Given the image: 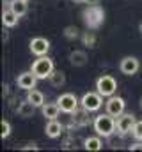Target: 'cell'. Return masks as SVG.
I'll return each mask as SVG.
<instances>
[{
  "mask_svg": "<svg viewBox=\"0 0 142 152\" xmlns=\"http://www.w3.org/2000/svg\"><path fill=\"white\" fill-rule=\"evenodd\" d=\"M119 69H121L123 75L133 76V75H137V71L141 69V62L135 57H124L121 60V64H119Z\"/></svg>",
  "mask_w": 142,
  "mask_h": 152,
  "instance_id": "9",
  "label": "cell"
},
{
  "mask_svg": "<svg viewBox=\"0 0 142 152\" xmlns=\"http://www.w3.org/2000/svg\"><path fill=\"white\" fill-rule=\"evenodd\" d=\"M57 104L61 106V110H62L64 113H73V112L78 108L80 101H78V97H76L75 94L66 92V94H61V96L57 97Z\"/></svg>",
  "mask_w": 142,
  "mask_h": 152,
  "instance_id": "6",
  "label": "cell"
},
{
  "mask_svg": "<svg viewBox=\"0 0 142 152\" xmlns=\"http://www.w3.org/2000/svg\"><path fill=\"white\" fill-rule=\"evenodd\" d=\"M27 99L30 101V103H34L37 108H43V104H44V96H43V92H39V90H29V94H27Z\"/></svg>",
  "mask_w": 142,
  "mask_h": 152,
  "instance_id": "20",
  "label": "cell"
},
{
  "mask_svg": "<svg viewBox=\"0 0 142 152\" xmlns=\"http://www.w3.org/2000/svg\"><path fill=\"white\" fill-rule=\"evenodd\" d=\"M37 76L32 73V69L30 71H25V73H21V75L16 78V83H18V87L20 88H23V90H32V88H36V83H37Z\"/></svg>",
  "mask_w": 142,
  "mask_h": 152,
  "instance_id": "10",
  "label": "cell"
},
{
  "mask_svg": "<svg viewBox=\"0 0 142 152\" xmlns=\"http://www.w3.org/2000/svg\"><path fill=\"white\" fill-rule=\"evenodd\" d=\"M75 4H84V2H87V0H73Z\"/></svg>",
  "mask_w": 142,
  "mask_h": 152,
  "instance_id": "29",
  "label": "cell"
},
{
  "mask_svg": "<svg viewBox=\"0 0 142 152\" xmlns=\"http://www.w3.org/2000/svg\"><path fill=\"white\" fill-rule=\"evenodd\" d=\"M96 90H98L103 97H110V96H114L115 90H117V81H115V78L110 76V75L100 76L98 81H96Z\"/></svg>",
  "mask_w": 142,
  "mask_h": 152,
  "instance_id": "4",
  "label": "cell"
},
{
  "mask_svg": "<svg viewBox=\"0 0 142 152\" xmlns=\"http://www.w3.org/2000/svg\"><path fill=\"white\" fill-rule=\"evenodd\" d=\"M82 41H84V44H85V46H89V48H92V46L96 44V37H94V34H92V32H85V34H84V37H82Z\"/></svg>",
  "mask_w": 142,
  "mask_h": 152,
  "instance_id": "23",
  "label": "cell"
},
{
  "mask_svg": "<svg viewBox=\"0 0 142 152\" xmlns=\"http://www.w3.org/2000/svg\"><path fill=\"white\" fill-rule=\"evenodd\" d=\"M18 20H20V16L11 9V7H7L5 11H4V14H2V21H4V27H7V28H13L16 23H18Z\"/></svg>",
  "mask_w": 142,
  "mask_h": 152,
  "instance_id": "17",
  "label": "cell"
},
{
  "mask_svg": "<svg viewBox=\"0 0 142 152\" xmlns=\"http://www.w3.org/2000/svg\"><path fill=\"white\" fill-rule=\"evenodd\" d=\"M133 136H135V140H142V120H137L135 122V127H133V133H132Z\"/></svg>",
  "mask_w": 142,
  "mask_h": 152,
  "instance_id": "24",
  "label": "cell"
},
{
  "mask_svg": "<svg viewBox=\"0 0 142 152\" xmlns=\"http://www.w3.org/2000/svg\"><path fill=\"white\" fill-rule=\"evenodd\" d=\"M89 110H85V108H82V110H75L73 112V122H75V126H87V124H91V117H89Z\"/></svg>",
  "mask_w": 142,
  "mask_h": 152,
  "instance_id": "14",
  "label": "cell"
},
{
  "mask_svg": "<svg viewBox=\"0 0 142 152\" xmlns=\"http://www.w3.org/2000/svg\"><path fill=\"white\" fill-rule=\"evenodd\" d=\"M139 30H141V34H142V23H141V25H139Z\"/></svg>",
  "mask_w": 142,
  "mask_h": 152,
  "instance_id": "31",
  "label": "cell"
},
{
  "mask_svg": "<svg viewBox=\"0 0 142 152\" xmlns=\"http://www.w3.org/2000/svg\"><path fill=\"white\" fill-rule=\"evenodd\" d=\"M135 115L132 113H123L117 117V131L121 136L128 134V133H133V127H135Z\"/></svg>",
  "mask_w": 142,
  "mask_h": 152,
  "instance_id": "8",
  "label": "cell"
},
{
  "mask_svg": "<svg viewBox=\"0 0 142 152\" xmlns=\"http://www.w3.org/2000/svg\"><path fill=\"white\" fill-rule=\"evenodd\" d=\"M61 112H62V110H61V106H59L57 103H44V104H43V115H44V118H48V120L57 118Z\"/></svg>",
  "mask_w": 142,
  "mask_h": 152,
  "instance_id": "15",
  "label": "cell"
},
{
  "mask_svg": "<svg viewBox=\"0 0 142 152\" xmlns=\"http://www.w3.org/2000/svg\"><path fill=\"white\" fill-rule=\"evenodd\" d=\"M32 73H34L39 80L48 78V76L53 73V60H52L50 57H46V55L37 57L34 60V64H32Z\"/></svg>",
  "mask_w": 142,
  "mask_h": 152,
  "instance_id": "3",
  "label": "cell"
},
{
  "mask_svg": "<svg viewBox=\"0 0 142 152\" xmlns=\"http://www.w3.org/2000/svg\"><path fill=\"white\" fill-rule=\"evenodd\" d=\"M84 147H85V151L96 152V151H100V149L103 147V142H101L100 134H98V136H89V138L84 140Z\"/></svg>",
  "mask_w": 142,
  "mask_h": 152,
  "instance_id": "18",
  "label": "cell"
},
{
  "mask_svg": "<svg viewBox=\"0 0 142 152\" xmlns=\"http://www.w3.org/2000/svg\"><path fill=\"white\" fill-rule=\"evenodd\" d=\"M80 36V30L75 27V25H70V27H66L64 28V37L70 39V41H73V39H76Z\"/></svg>",
  "mask_w": 142,
  "mask_h": 152,
  "instance_id": "22",
  "label": "cell"
},
{
  "mask_svg": "<svg viewBox=\"0 0 142 152\" xmlns=\"http://www.w3.org/2000/svg\"><path fill=\"white\" fill-rule=\"evenodd\" d=\"M92 127H94V131H96L100 136L110 138V136L115 133V129H117V120H115L114 115H110V113L98 115V117L94 118V122H92Z\"/></svg>",
  "mask_w": 142,
  "mask_h": 152,
  "instance_id": "1",
  "label": "cell"
},
{
  "mask_svg": "<svg viewBox=\"0 0 142 152\" xmlns=\"http://www.w3.org/2000/svg\"><path fill=\"white\" fill-rule=\"evenodd\" d=\"M70 62H71V66H75V67H84V66L87 64V55H85V51H82V50L71 51L70 53Z\"/></svg>",
  "mask_w": 142,
  "mask_h": 152,
  "instance_id": "16",
  "label": "cell"
},
{
  "mask_svg": "<svg viewBox=\"0 0 142 152\" xmlns=\"http://www.w3.org/2000/svg\"><path fill=\"white\" fill-rule=\"evenodd\" d=\"M141 108H142V97H141Z\"/></svg>",
  "mask_w": 142,
  "mask_h": 152,
  "instance_id": "32",
  "label": "cell"
},
{
  "mask_svg": "<svg viewBox=\"0 0 142 152\" xmlns=\"http://www.w3.org/2000/svg\"><path fill=\"white\" fill-rule=\"evenodd\" d=\"M50 50V41L44 37H34L30 41V51L34 53L36 57H43L46 55Z\"/></svg>",
  "mask_w": 142,
  "mask_h": 152,
  "instance_id": "11",
  "label": "cell"
},
{
  "mask_svg": "<svg viewBox=\"0 0 142 152\" xmlns=\"http://www.w3.org/2000/svg\"><path fill=\"white\" fill-rule=\"evenodd\" d=\"M30 149H32V151H37V145L32 143V145H29V147H23V151H30Z\"/></svg>",
  "mask_w": 142,
  "mask_h": 152,
  "instance_id": "27",
  "label": "cell"
},
{
  "mask_svg": "<svg viewBox=\"0 0 142 152\" xmlns=\"http://www.w3.org/2000/svg\"><path fill=\"white\" fill-rule=\"evenodd\" d=\"M124 106H126V103H124V99L123 97H119V96H110L108 99H106L105 103V108H106V113L114 115V117H119V115L124 113Z\"/></svg>",
  "mask_w": 142,
  "mask_h": 152,
  "instance_id": "7",
  "label": "cell"
},
{
  "mask_svg": "<svg viewBox=\"0 0 142 152\" xmlns=\"http://www.w3.org/2000/svg\"><path fill=\"white\" fill-rule=\"evenodd\" d=\"M48 80H50V83L53 87H62L66 83V76H64V73H61V71H53L52 75L48 76Z\"/></svg>",
  "mask_w": 142,
  "mask_h": 152,
  "instance_id": "21",
  "label": "cell"
},
{
  "mask_svg": "<svg viewBox=\"0 0 142 152\" xmlns=\"http://www.w3.org/2000/svg\"><path fill=\"white\" fill-rule=\"evenodd\" d=\"M80 104L82 108L89 110V112H98L101 106H103V96L96 90V92H87L84 94V97L80 99Z\"/></svg>",
  "mask_w": 142,
  "mask_h": 152,
  "instance_id": "5",
  "label": "cell"
},
{
  "mask_svg": "<svg viewBox=\"0 0 142 152\" xmlns=\"http://www.w3.org/2000/svg\"><path fill=\"white\" fill-rule=\"evenodd\" d=\"M44 133H46L48 138H57V136H61V133H62V124H61L57 118L48 120V124H46V127H44Z\"/></svg>",
  "mask_w": 142,
  "mask_h": 152,
  "instance_id": "13",
  "label": "cell"
},
{
  "mask_svg": "<svg viewBox=\"0 0 142 152\" xmlns=\"http://www.w3.org/2000/svg\"><path fill=\"white\" fill-rule=\"evenodd\" d=\"M100 0H87V4H98Z\"/></svg>",
  "mask_w": 142,
  "mask_h": 152,
  "instance_id": "30",
  "label": "cell"
},
{
  "mask_svg": "<svg viewBox=\"0 0 142 152\" xmlns=\"http://www.w3.org/2000/svg\"><path fill=\"white\" fill-rule=\"evenodd\" d=\"M36 106L34 103H30L29 99H25V101H21L20 104H18V108H16V113L20 115V117H23V118H29V117H32L36 112Z\"/></svg>",
  "mask_w": 142,
  "mask_h": 152,
  "instance_id": "12",
  "label": "cell"
},
{
  "mask_svg": "<svg viewBox=\"0 0 142 152\" xmlns=\"http://www.w3.org/2000/svg\"><path fill=\"white\" fill-rule=\"evenodd\" d=\"M2 88H4V96H9V87H7V85H4Z\"/></svg>",
  "mask_w": 142,
  "mask_h": 152,
  "instance_id": "28",
  "label": "cell"
},
{
  "mask_svg": "<svg viewBox=\"0 0 142 152\" xmlns=\"http://www.w3.org/2000/svg\"><path fill=\"white\" fill-rule=\"evenodd\" d=\"M9 134H11V124H9L7 120H2V133H0V136L5 140Z\"/></svg>",
  "mask_w": 142,
  "mask_h": 152,
  "instance_id": "25",
  "label": "cell"
},
{
  "mask_svg": "<svg viewBox=\"0 0 142 152\" xmlns=\"http://www.w3.org/2000/svg\"><path fill=\"white\" fill-rule=\"evenodd\" d=\"M130 151H142V143H133V145H130Z\"/></svg>",
  "mask_w": 142,
  "mask_h": 152,
  "instance_id": "26",
  "label": "cell"
},
{
  "mask_svg": "<svg viewBox=\"0 0 142 152\" xmlns=\"http://www.w3.org/2000/svg\"><path fill=\"white\" fill-rule=\"evenodd\" d=\"M9 7L21 18L27 14V0H11L9 2Z\"/></svg>",
  "mask_w": 142,
  "mask_h": 152,
  "instance_id": "19",
  "label": "cell"
},
{
  "mask_svg": "<svg viewBox=\"0 0 142 152\" xmlns=\"http://www.w3.org/2000/svg\"><path fill=\"white\" fill-rule=\"evenodd\" d=\"M105 21V12L98 4H89V7L84 11V23L89 28H100Z\"/></svg>",
  "mask_w": 142,
  "mask_h": 152,
  "instance_id": "2",
  "label": "cell"
}]
</instances>
